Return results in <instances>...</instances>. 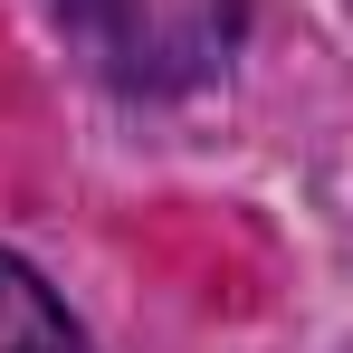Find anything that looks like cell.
<instances>
[{
  "label": "cell",
  "mask_w": 353,
  "mask_h": 353,
  "mask_svg": "<svg viewBox=\"0 0 353 353\" xmlns=\"http://www.w3.org/2000/svg\"><path fill=\"white\" fill-rule=\"evenodd\" d=\"M105 19H115L124 77H143V86L191 77L239 39V0H105Z\"/></svg>",
  "instance_id": "1"
},
{
  "label": "cell",
  "mask_w": 353,
  "mask_h": 353,
  "mask_svg": "<svg viewBox=\"0 0 353 353\" xmlns=\"http://www.w3.org/2000/svg\"><path fill=\"white\" fill-rule=\"evenodd\" d=\"M0 353H86L77 315H67L58 296H48V277H39L29 258H10V248H0Z\"/></svg>",
  "instance_id": "2"
},
{
  "label": "cell",
  "mask_w": 353,
  "mask_h": 353,
  "mask_svg": "<svg viewBox=\"0 0 353 353\" xmlns=\"http://www.w3.org/2000/svg\"><path fill=\"white\" fill-rule=\"evenodd\" d=\"M58 10H77V19H105V0H58Z\"/></svg>",
  "instance_id": "3"
}]
</instances>
